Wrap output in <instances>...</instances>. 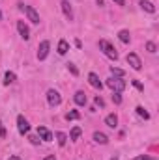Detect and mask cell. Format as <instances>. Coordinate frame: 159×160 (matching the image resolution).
<instances>
[{"label":"cell","mask_w":159,"mask_h":160,"mask_svg":"<svg viewBox=\"0 0 159 160\" xmlns=\"http://www.w3.org/2000/svg\"><path fill=\"white\" fill-rule=\"evenodd\" d=\"M99 48L103 50V54H105L107 58H111V60H114V62L118 60V52H116V48H114V47H112V45H111L107 39H101V41H99Z\"/></svg>","instance_id":"1"},{"label":"cell","mask_w":159,"mask_h":160,"mask_svg":"<svg viewBox=\"0 0 159 160\" xmlns=\"http://www.w3.org/2000/svg\"><path fill=\"white\" fill-rule=\"evenodd\" d=\"M107 86L112 89V91H118V93H122L123 89H125V82L122 78H118V77H112V78L107 80Z\"/></svg>","instance_id":"2"},{"label":"cell","mask_w":159,"mask_h":160,"mask_svg":"<svg viewBox=\"0 0 159 160\" xmlns=\"http://www.w3.org/2000/svg\"><path fill=\"white\" fill-rule=\"evenodd\" d=\"M23 9H25V13H26L28 21H30L32 24H40V15H38V11H36L32 6H23Z\"/></svg>","instance_id":"3"},{"label":"cell","mask_w":159,"mask_h":160,"mask_svg":"<svg viewBox=\"0 0 159 160\" xmlns=\"http://www.w3.org/2000/svg\"><path fill=\"white\" fill-rule=\"evenodd\" d=\"M125 60H127V63H129V65H131V67H133L135 71H140V67H142V63H140V58H139V56H137L135 52H129Z\"/></svg>","instance_id":"4"},{"label":"cell","mask_w":159,"mask_h":160,"mask_svg":"<svg viewBox=\"0 0 159 160\" xmlns=\"http://www.w3.org/2000/svg\"><path fill=\"white\" fill-rule=\"evenodd\" d=\"M47 101H49L51 106H58L60 101H62V97H60V93H58L56 89H49V91H47Z\"/></svg>","instance_id":"5"},{"label":"cell","mask_w":159,"mask_h":160,"mask_svg":"<svg viewBox=\"0 0 159 160\" xmlns=\"http://www.w3.org/2000/svg\"><path fill=\"white\" fill-rule=\"evenodd\" d=\"M49 48H51V43H49V41H41L40 47H38V60H45V58H47Z\"/></svg>","instance_id":"6"},{"label":"cell","mask_w":159,"mask_h":160,"mask_svg":"<svg viewBox=\"0 0 159 160\" xmlns=\"http://www.w3.org/2000/svg\"><path fill=\"white\" fill-rule=\"evenodd\" d=\"M17 128H19L21 134H26L30 130V125H28V121L25 119V116H19L17 118Z\"/></svg>","instance_id":"7"},{"label":"cell","mask_w":159,"mask_h":160,"mask_svg":"<svg viewBox=\"0 0 159 160\" xmlns=\"http://www.w3.org/2000/svg\"><path fill=\"white\" fill-rule=\"evenodd\" d=\"M17 30H19V34H21V38L26 41L30 38V30H28V26L25 24V21H17Z\"/></svg>","instance_id":"8"},{"label":"cell","mask_w":159,"mask_h":160,"mask_svg":"<svg viewBox=\"0 0 159 160\" xmlns=\"http://www.w3.org/2000/svg\"><path fill=\"white\" fill-rule=\"evenodd\" d=\"M88 82H90V86L96 88V89H101V88H103V82L99 80V77H97L96 73H90V75H88Z\"/></svg>","instance_id":"9"},{"label":"cell","mask_w":159,"mask_h":160,"mask_svg":"<svg viewBox=\"0 0 159 160\" xmlns=\"http://www.w3.org/2000/svg\"><path fill=\"white\" fill-rule=\"evenodd\" d=\"M60 6H62V11H64V15H66L68 19H71V17H73V9H71V4H69L68 0H62V2H60Z\"/></svg>","instance_id":"10"},{"label":"cell","mask_w":159,"mask_h":160,"mask_svg":"<svg viewBox=\"0 0 159 160\" xmlns=\"http://www.w3.org/2000/svg\"><path fill=\"white\" fill-rule=\"evenodd\" d=\"M38 134H40L41 140H45V142H51V140H52L51 130H49V128H45V127H38Z\"/></svg>","instance_id":"11"},{"label":"cell","mask_w":159,"mask_h":160,"mask_svg":"<svg viewBox=\"0 0 159 160\" xmlns=\"http://www.w3.org/2000/svg\"><path fill=\"white\" fill-rule=\"evenodd\" d=\"M139 4H140V8H142V9H146L148 13H156V6H154L150 0H140Z\"/></svg>","instance_id":"12"},{"label":"cell","mask_w":159,"mask_h":160,"mask_svg":"<svg viewBox=\"0 0 159 160\" xmlns=\"http://www.w3.org/2000/svg\"><path fill=\"white\" fill-rule=\"evenodd\" d=\"M105 123H107V127L116 128V125H118V118H116V114H109V116L105 118Z\"/></svg>","instance_id":"13"},{"label":"cell","mask_w":159,"mask_h":160,"mask_svg":"<svg viewBox=\"0 0 159 160\" xmlns=\"http://www.w3.org/2000/svg\"><path fill=\"white\" fill-rule=\"evenodd\" d=\"M73 99H75V102H77L79 106H84V104H86V93H84V91H77Z\"/></svg>","instance_id":"14"},{"label":"cell","mask_w":159,"mask_h":160,"mask_svg":"<svg viewBox=\"0 0 159 160\" xmlns=\"http://www.w3.org/2000/svg\"><path fill=\"white\" fill-rule=\"evenodd\" d=\"M94 140H96L97 143H101V145H105V143L109 142V138H107L103 132H94Z\"/></svg>","instance_id":"15"},{"label":"cell","mask_w":159,"mask_h":160,"mask_svg":"<svg viewBox=\"0 0 159 160\" xmlns=\"http://www.w3.org/2000/svg\"><path fill=\"white\" fill-rule=\"evenodd\" d=\"M68 50H69L68 41H66V39H60V43H58V54H66Z\"/></svg>","instance_id":"16"},{"label":"cell","mask_w":159,"mask_h":160,"mask_svg":"<svg viewBox=\"0 0 159 160\" xmlns=\"http://www.w3.org/2000/svg\"><path fill=\"white\" fill-rule=\"evenodd\" d=\"M118 38H120L122 43H129V41H131V36H129V32H127V30H120Z\"/></svg>","instance_id":"17"},{"label":"cell","mask_w":159,"mask_h":160,"mask_svg":"<svg viewBox=\"0 0 159 160\" xmlns=\"http://www.w3.org/2000/svg\"><path fill=\"white\" fill-rule=\"evenodd\" d=\"M111 75H112V77H118V78H122V77L125 75V71H123V69H118V67H114V65H112V67H111Z\"/></svg>","instance_id":"18"},{"label":"cell","mask_w":159,"mask_h":160,"mask_svg":"<svg viewBox=\"0 0 159 160\" xmlns=\"http://www.w3.org/2000/svg\"><path fill=\"white\" fill-rule=\"evenodd\" d=\"M56 140H58V145H66V142H68V136L64 134V132H56Z\"/></svg>","instance_id":"19"},{"label":"cell","mask_w":159,"mask_h":160,"mask_svg":"<svg viewBox=\"0 0 159 160\" xmlns=\"http://www.w3.org/2000/svg\"><path fill=\"white\" fill-rule=\"evenodd\" d=\"M11 82H15V73L8 71V73H6V77H4V84H6V86H9Z\"/></svg>","instance_id":"20"},{"label":"cell","mask_w":159,"mask_h":160,"mask_svg":"<svg viewBox=\"0 0 159 160\" xmlns=\"http://www.w3.org/2000/svg\"><path fill=\"white\" fill-rule=\"evenodd\" d=\"M79 118H80V114L77 112V110H71V112L66 114V119L68 121H75V119H79Z\"/></svg>","instance_id":"21"},{"label":"cell","mask_w":159,"mask_h":160,"mask_svg":"<svg viewBox=\"0 0 159 160\" xmlns=\"http://www.w3.org/2000/svg\"><path fill=\"white\" fill-rule=\"evenodd\" d=\"M80 127H73V130H71V134H69V138L71 140H79V136H80Z\"/></svg>","instance_id":"22"},{"label":"cell","mask_w":159,"mask_h":160,"mask_svg":"<svg viewBox=\"0 0 159 160\" xmlns=\"http://www.w3.org/2000/svg\"><path fill=\"white\" fill-rule=\"evenodd\" d=\"M135 110H137V114H139L140 118H144V119H150V114H148V112H146V110H144L142 106H137Z\"/></svg>","instance_id":"23"},{"label":"cell","mask_w":159,"mask_h":160,"mask_svg":"<svg viewBox=\"0 0 159 160\" xmlns=\"http://www.w3.org/2000/svg\"><path fill=\"white\" fill-rule=\"evenodd\" d=\"M112 102L114 104H122V95H120L118 91H112Z\"/></svg>","instance_id":"24"},{"label":"cell","mask_w":159,"mask_h":160,"mask_svg":"<svg viewBox=\"0 0 159 160\" xmlns=\"http://www.w3.org/2000/svg\"><path fill=\"white\" fill-rule=\"evenodd\" d=\"M146 50H148V52H152V54H154V52H156V50H157V47H156V43H152V41H148V43H146Z\"/></svg>","instance_id":"25"},{"label":"cell","mask_w":159,"mask_h":160,"mask_svg":"<svg viewBox=\"0 0 159 160\" xmlns=\"http://www.w3.org/2000/svg\"><path fill=\"white\" fill-rule=\"evenodd\" d=\"M68 69L71 71V75H73V77H77V75H79V69L75 67V63H68Z\"/></svg>","instance_id":"26"},{"label":"cell","mask_w":159,"mask_h":160,"mask_svg":"<svg viewBox=\"0 0 159 160\" xmlns=\"http://www.w3.org/2000/svg\"><path fill=\"white\" fill-rule=\"evenodd\" d=\"M133 86H135V88H137L139 91H144V86H142V84H140L139 80H133Z\"/></svg>","instance_id":"27"},{"label":"cell","mask_w":159,"mask_h":160,"mask_svg":"<svg viewBox=\"0 0 159 160\" xmlns=\"http://www.w3.org/2000/svg\"><path fill=\"white\" fill-rule=\"evenodd\" d=\"M96 104H97L99 108H103V106H105V101H103V99H101V97L97 95V97H96Z\"/></svg>","instance_id":"28"},{"label":"cell","mask_w":159,"mask_h":160,"mask_svg":"<svg viewBox=\"0 0 159 160\" xmlns=\"http://www.w3.org/2000/svg\"><path fill=\"white\" fill-rule=\"evenodd\" d=\"M28 140H30V142H32L34 145H40V138H38V136H30Z\"/></svg>","instance_id":"29"},{"label":"cell","mask_w":159,"mask_h":160,"mask_svg":"<svg viewBox=\"0 0 159 160\" xmlns=\"http://www.w3.org/2000/svg\"><path fill=\"white\" fill-rule=\"evenodd\" d=\"M0 138H6V128L2 125V119H0Z\"/></svg>","instance_id":"30"},{"label":"cell","mask_w":159,"mask_h":160,"mask_svg":"<svg viewBox=\"0 0 159 160\" xmlns=\"http://www.w3.org/2000/svg\"><path fill=\"white\" fill-rule=\"evenodd\" d=\"M135 160H156V158H150V157H139V158H135Z\"/></svg>","instance_id":"31"},{"label":"cell","mask_w":159,"mask_h":160,"mask_svg":"<svg viewBox=\"0 0 159 160\" xmlns=\"http://www.w3.org/2000/svg\"><path fill=\"white\" fill-rule=\"evenodd\" d=\"M114 2H116L118 6H123V4H125V0H114Z\"/></svg>","instance_id":"32"},{"label":"cell","mask_w":159,"mask_h":160,"mask_svg":"<svg viewBox=\"0 0 159 160\" xmlns=\"http://www.w3.org/2000/svg\"><path fill=\"white\" fill-rule=\"evenodd\" d=\"M45 160H56V158H54V155H49V157H45Z\"/></svg>","instance_id":"33"},{"label":"cell","mask_w":159,"mask_h":160,"mask_svg":"<svg viewBox=\"0 0 159 160\" xmlns=\"http://www.w3.org/2000/svg\"><path fill=\"white\" fill-rule=\"evenodd\" d=\"M8 160H21V158H19V157H9Z\"/></svg>","instance_id":"34"},{"label":"cell","mask_w":159,"mask_h":160,"mask_svg":"<svg viewBox=\"0 0 159 160\" xmlns=\"http://www.w3.org/2000/svg\"><path fill=\"white\" fill-rule=\"evenodd\" d=\"M96 2H97V4H99V6H103V0H96Z\"/></svg>","instance_id":"35"},{"label":"cell","mask_w":159,"mask_h":160,"mask_svg":"<svg viewBox=\"0 0 159 160\" xmlns=\"http://www.w3.org/2000/svg\"><path fill=\"white\" fill-rule=\"evenodd\" d=\"M0 19H2V11H0Z\"/></svg>","instance_id":"36"}]
</instances>
